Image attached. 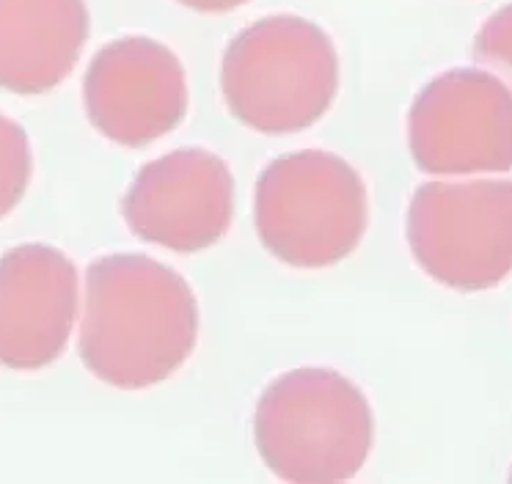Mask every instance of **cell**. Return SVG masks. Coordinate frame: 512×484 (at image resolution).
<instances>
[{
  "label": "cell",
  "mask_w": 512,
  "mask_h": 484,
  "mask_svg": "<svg viewBox=\"0 0 512 484\" xmlns=\"http://www.w3.org/2000/svg\"><path fill=\"white\" fill-rule=\"evenodd\" d=\"M199 341L190 284L144 253H108L86 267L78 352L97 380L141 391L185 366Z\"/></svg>",
  "instance_id": "cell-1"
},
{
  "label": "cell",
  "mask_w": 512,
  "mask_h": 484,
  "mask_svg": "<svg viewBox=\"0 0 512 484\" xmlns=\"http://www.w3.org/2000/svg\"><path fill=\"white\" fill-rule=\"evenodd\" d=\"M254 443L284 482L339 484L364 468L375 443V413L342 372L303 366L259 394Z\"/></svg>",
  "instance_id": "cell-2"
},
{
  "label": "cell",
  "mask_w": 512,
  "mask_h": 484,
  "mask_svg": "<svg viewBox=\"0 0 512 484\" xmlns=\"http://www.w3.org/2000/svg\"><path fill=\"white\" fill-rule=\"evenodd\" d=\"M226 108L248 130L295 135L334 105L339 53L334 39L295 14H273L234 36L221 64Z\"/></svg>",
  "instance_id": "cell-3"
},
{
  "label": "cell",
  "mask_w": 512,
  "mask_h": 484,
  "mask_svg": "<svg viewBox=\"0 0 512 484\" xmlns=\"http://www.w3.org/2000/svg\"><path fill=\"white\" fill-rule=\"evenodd\" d=\"M254 223L259 242L281 264L298 270L334 267L364 240L367 185L334 152L281 154L256 176Z\"/></svg>",
  "instance_id": "cell-4"
},
{
  "label": "cell",
  "mask_w": 512,
  "mask_h": 484,
  "mask_svg": "<svg viewBox=\"0 0 512 484\" xmlns=\"http://www.w3.org/2000/svg\"><path fill=\"white\" fill-rule=\"evenodd\" d=\"M405 234L416 264L455 292H485L512 273V182H424Z\"/></svg>",
  "instance_id": "cell-5"
},
{
  "label": "cell",
  "mask_w": 512,
  "mask_h": 484,
  "mask_svg": "<svg viewBox=\"0 0 512 484\" xmlns=\"http://www.w3.org/2000/svg\"><path fill=\"white\" fill-rule=\"evenodd\" d=\"M408 146L430 176L512 171V88L485 69H449L416 94Z\"/></svg>",
  "instance_id": "cell-6"
},
{
  "label": "cell",
  "mask_w": 512,
  "mask_h": 484,
  "mask_svg": "<svg viewBox=\"0 0 512 484\" xmlns=\"http://www.w3.org/2000/svg\"><path fill=\"white\" fill-rule=\"evenodd\" d=\"M91 127L108 141L141 149L174 132L188 113V77L174 50L149 36L108 42L83 75Z\"/></svg>",
  "instance_id": "cell-7"
},
{
  "label": "cell",
  "mask_w": 512,
  "mask_h": 484,
  "mask_svg": "<svg viewBox=\"0 0 512 484\" xmlns=\"http://www.w3.org/2000/svg\"><path fill=\"white\" fill-rule=\"evenodd\" d=\"M138 240L199 253L226 237L234 218V176L218 154L190 146L146 163L122 198Z\"/></svg>",
  "instance_id": "cell-8"
},
{
  "label": "cell",
  "mask_w": 512,
  "mask_h": 484,
  "mask_svg": "<svg viewBox=\"0 0 512 484\" xmlns=\"http://www.w3.org/2000/svg\"><path fill=\"white\" fill-rule=\"evenodd\" d=\"M78 267L45 242L0 256V366L36 372L67 350L78 319Z\"/></svg>",
  "instance_id": "cell-9"
},
{
  "label": "cell",
  "mask_w": 512,
  "mask_h": 484,
  "mask_svg": "<svg viewBox=\"0 0 512 484\" xmlns=\"http://www.w3.org/2000/svg\"><path fill=\"white\" fill-rule=\"evenodd\" d=\"M89 28L86 0H0V88L31 97L61 86Z\"/></svg>",
  "instance_id": "cell-10"
},
{
  "label": "cell",
  "mask_w": 512,
  "mask_h": 484,
  "mask_svg": "<svg viewBox=\"0 0 512 484\" xmlns=\"http://www.w3.org/2000/svg\"><path fill=\"white\" fill-rule=\"evenodd\" d=\"M34 154L23 124L0 113V220L6 218L31 185Z\"/></svg>",
  "instance_id": "cell-11"
},
{
  "label": "cell",
  "mask_w": 512,
  "mask_h": 484,
  "mask_svg": "<svg viewBox=\"0 0 512 484\" xmlns=\"http://www.w3.org/2000/svg\"><path fill=\"white\" fill-rule=\"evenodd\" d=\"M474 58L479 64L499 69L512 80V3L490 14L474 39Z\"/></svg>",
  "instance_id": "cell-12"
},
{
  "label": "cell",
  "mask_w": 512,
  "mask_h": 484,
  "mask_svg": "<svg viewBox=\"0 0 512 484\" xmlns=\"http://www.w3.org/2000/svg\"><path fill=\"white\" fill-rule=\"evenodd\" d=\"M182 6H188L193 11H201V14H226V11H234L251 3V0H177Z\"/></svg>",
  "instance_id": "cell-13"
},
{
  "label": "cell",
  "mask_w": 512,
  "mask_h": 484,
  "mask_svg": "<svg viewBox=\"0 0 512 484\" xmlns=\"http://www.w3.org/2000/svg\"><path fill=\"white\" fill-rule=\"evenodd\" d=\"M510 479H512V476H510Z\"/></svg>",
  "instance_id": "cell-14"
}]
</instances>
